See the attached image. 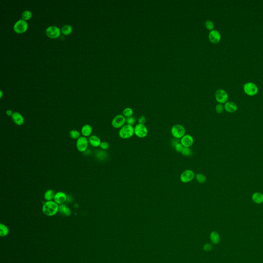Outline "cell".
<instances>
[{
  "mask_svg": "<svg viewBox=\"0 0 263 263\" xmlns=\"http://www.w3.org/2000/svg\"><path fill=\"white\" fill-rule=\"evenodd\" d=\"M59 205L53 200L46 201L43 204L42 211L44 214L48 216H54L59 211Z\"/></svg>",
  "mask_w": 263,
  "mask_h": 263,
  "instance_id": "cell-1",
  "label": "cell"
},
{
  "mask_svg": "<svg viewBox=\"0 0 263 263\" xmlns=\"http://www.w3.org/2000/svg\"><path fill=\"white\" fill-rule=\"evenodd\" d=\"M134 135V127L126 124L119 130V136L121 139H128Z\"/></svg>",
  "mask_w": 263,
  "mask_h": 263,
  "instance_id": "cell-2",
  "label": "cell"
},
{
  "mask_svg": "<svg viewBox=\"0 0 263 263\" xmlns=\"http://www.w3.org/2000/svg\"><path fill=\"white\" fill-rule=\"evenodd\" d=\"M171 133L174 138L180 139L186 135V130L182 125L176 124L172 126Z\"/></svg>",
  "mask_w": 263,
  "mask_h": 263,
  "instance_id": "cell-3",
  "label": "cell"
},
{
  "mask_svg": "<svg viewBox=\"0 0 263 263\" xmlns=\"http://www.w3.org/2000/svg\"><path fill=\"white\" fill-rule=\"evenodd\" d=\"M28 27V25L27 22L24 20L21 19L16 22L13 26V30L16 34H22L25 33Z\"/></svg>",
  "mask_w": 263,
  "mask_h": 263,
  "instance_id": "cell-4",
  "label": "cell"
},
{
  "mask_svg": "<svg viewBox=\"0 0 263 263\" xmlns=\"http://www.w3.org/2000/svg\"><path fill=\"white\" fill-rule=\"evenodd\" d=\"M46 34L49 38L55 39L60 36L61 34V29L56 26H50L47 27L45 31Z\"/></svg>",
  "mask_w": 263,
  "mask_h": 263,
  "instance_id": "cell-5",
  "label": "cell"
},
{
  "mask_svg": "<svg viewBox=\"0 0 263 263\" xmlns=\"http://www.w3.org/2000/svg\"><path fill=\"white\" fill-rule=\"evenodd\" d=\"M134 134L140 138H144L148 134V128L144 124H136L134 126Z\"/></svg>",
  "mask_w": 263,
  "mask_h": 263,
  "instance_id": "cell-6",
  "label": "cell"
},
{
  "mask_svg": "<svg viewBox=\"0 0 263 263\" xmlns=\"http://www.w3.org/2000/svg\"><path fill=\"white\" fill-rule=\"evenodd\" d=\"M244 90L247 95L253 96L258 94L259 88L255 83L253 82H247L244 85Z\"/></svg>",
  "mask_w": 263,
  "mask_h": 263,
  "instance_id": "cell-7",
  "label": "cell"
},
{
  "mask_svg": "<svg viewBox=\"0 0 263 263\" xmlns=\"http://www.w3.org/2000/svg\"><path fill=\"white\" fill-rule=\"evenodd\" d=\"M194 172L191 170L188 169L182 172L180 175V180L182 183H189L195 178Z\"/></svg>",
  "mask_w": 263,
  "mask_h": 263,
  "instance_id": "cell-8",
  "label": "cell"
},
{
  "mask_svg": "<svg viewBox=\"0 0 263 263\" xmlns=\"http://www.w3.org/2000/svg\"><path fill=\"white\" fill-rule=\"evenodd\" d=\"M126 124V118L121 114H118L114 118L112 121V126L115 129L123 128Z\"/></svg>",
  "mask_w": 263,
  "mask_h": 263,
  "instance_id": "cell-9",
  "label": "cell"
},
{
  "mask_svg": "<svg viewBox=\"0 0 263 263\" xmlns=\"http://www.w3.org/2000/svg\"><path fill=\"white\" fill-rule=\"evenodd\" d=\"M88 143V140L87 139V137L81 136L77 140L76 147L79 151L84 152L87 150Z\"/></svg>",
  "mask_w": 263,
  "mask_h": 263,
  "instance_id": "cell-10",
  "label": "cell"
},
{
  "mask_svg": "<svg viewBox=\"0 0 263 263\" xmlns=\"http://www.w3.org/2000/svg\"><path fill=\"white\" fill-rule=\"evenodd\" d=\"M215 97L216 101L219 103L223 104L227 102L228 99V95L225 90L223 89H218L215 93Z\"/></svg>",
  "mask_w": 263,
  "mask_h": 263,
  "instance_id": "cell-11",
  "label": "cell"
},
{
  "mask_svg": "<svg viewBox=\"0 0 263 263\" xmlns=\"http://www.w3.org/2000/svg\"><path fill=\"white\" fill-rule=\"evenodd\" d=\"M180 143L185 148H191L194 143V138L190 134H186L180 139Z\"/></svg>",
  "mask_w": 263,
  "mask_h": 263,
  "instance_id": "cell-12",
  "label": "cell"
},
{
  "mask_svg": "<svg viewBox=\"0 0 263 263\" xmlns=\"http://www.w3.org/2000/svg\"><path fill=\"white\" fill-rule=\"evenodd\" d=\"M208 37L210 41L213 44L218 43L221 39V35L220 32L215 29L210 31Z\"/></svg>",
  "mask_w": 263,
  "mask_h": 263,
  "instance_id": "cell-13",
  "label": "cell"
},
{
  "mask_svg": "<svg viewBox=\"0 0 263 263\" xmlns=\"http://www.w3.org/2000/svg\"><path fill=\"white\" fill-rule=\"evenodd\" d=\"M67 199V197L66 194L63 192H58L57 193H56L54 198L55 202L59 205L64 204L65 202H66Z\"/></svg>",
  "mask_w": 263,
  "mask_h": 263,
  "instance_id": "cell-14",
  "label": "cell"
},
{
  "mask_svg": "<svg viewBox=\"0 0 263 263\" xmlns=\"http://www.w3.org/2000/svg\"><path fill=\"white\" fill-rule=\"evenodd\" d=\"M11 118L15 124L17 126H20L23 124L24 123V119L23 116L18 112L13 113V115L11 116Z\"/></svg>",
  "mask_w": 263,
  "mask_h": 263,
  "instance_id": "cell-15",
  "label": "cell"
},
{
  "mask_svg": "<svg viewBox=\"0 0 263 263\" xmlns=\"http://www.w3.org/2000/svg\"><path fill=\"white\" fill-rule=\"evenodd\" d=\"M224 108L227 112L233 113L238 110V105L233 101H227L225 103Z\"/></svg>",
  "mask_w": 263,
  "mask_h": 263,
  "instance_id": "cell-16",
  "label": "cell"
},
{
  "mask_svg": "<svg viewBox=\"0 0 263 263\" xmlns=\"http://www.w3.org/2000/svg\"><path fill=\"white\" fill-rule=\"evenodd\" d=\"M88 143L94 148H98L100 146L101 141L100 139L97 136L92 135L88 138Z\"/></svg>",
  "mask_w": 263,
  "mask_h": 263,
  "instance_id": "cell-17",
  "label": "cell"
},
{
  "mask_svg": "<svg viewBox=\"0 0 263 263\" xmlns=\"http://www.w3.org/2000/svg\"><path fill=\"white\" fill-rule=\"evenodd\" d=\"M81 133L83 137H90L92 133V126L90 124H85L81 129Z\"/></svg>",
  "mask_w": 263,
  "mask_h": 263,
  "instance_id": "cell-18",
  "label": "cell"
},
{
  "mask_svg": "<svg viewBox=\"0 0 263 263\" xmlns=\"http://www.w3.org/2000/svg\"><path fill=\"white\" fill-rule=\"evenodd\" d=\"M59 211L61 214L63 215L64 216H69L72 213V211L70 210V209L65 204H62V205H59Z\"/></svg>",
  "mask_w": 263,
  "mask_h": 263,
  "instance_id": "cell-19",
  "label": "cell"
},
{
  "mask_svg": "<svg viewBox=\"0 0 263 263\" xmlns=\"http://www.w3.org/2000/svg\"><path fill=\"white\" fill-rule=\"evenodd\" d=\"M252 200L257 204L263 202V194L260 192H256L252 196Z\"/></svg>",
  "mask_w": 263,
  "mask_h": 263,
  "instance_id": "cell-20",
  "label": "cell"
},
{
  "mask_svg": "<svg viewBox=\"0 0 263 263\" xmlns=\"http://www.w3.org/2000/svg\"><path fill=\"white\" fill-rule=\"evenodd\" d=\"M56 193H55L54 191L52 190H48L45 192L44 198L46 201H51L54 199Z\"/></svg>",
  "mask_w": 263,
  "mask_h": 263,
  "instance_id": "cell-21",
  "label": "cell"
},
{
  "mask_svg": "<svg viewBox=\"0 0 263 263\" xmlns=\"http://www.w3.org/2000/svg\"><path fill=\"white\" fill-rule=\"evenodd\" d=\"M210 240L214 244H217L219 243L220 240V235L216 231H213L210 234Z\"/></svg>",
  "mask_w": 263,
  "mask_h": 263,
  "instance_id": "cell-22",
  "label": "cell"
},
{
  "mask_svg": "<svg viewBox=\"0 0 263 263\" xmlns=\"http://www.w3.org/2000/svg\"><path fill=\"white\" fill-rule=\"evenodd\" d=\"M72 27L69 25H65L63 26L62 29H61L62 34L65 36H68L69 34H70L72 32Z\"/></svg>",
  "mask_w": 263,
  "mask_h": 263,
  "instance_id": "cell-23",
  "label": "cell"
},
{
  "mask_svg": "<svg viewBox=\"0 0 263 263\" xmlns=\"http://www.w3.org/2000/svg\"><path fill=\"white\" fill-rule=\"evenodd\" d=\"M9 231V229L8 228L7 226H6L3 223L0 224V235L2 237H4V236L7 235Z\"/></svg>",
  "mask_w": 263,
  "mask_h": 263,
  "instance_id": "cell-24",
  "label": "cell"
},
{
  "mask_svg": "<svg viewBox=\"0 0 263 263\" xmlns=\"http://www.w3.org/2000/svg\"><path fill=\"white\" fill-rule=\"evenodd\" d=\"M195 179L197 182L199 184H204L206 182V177L202 173H197L195 175Z\"/></svg>",
  "mask_w": 263,
  "mask_h": 263,
  "instance_id": "cell-25",
  "label": "cell"
},
{
  "mask_svg": "<svg viewBox=\"0 0 263 263\" xmlns=\"http://www.w3.org/2000/svg\"><path fill=\"white\" fill-rule=\"evenodd\" d=\"M21 16H22V20L26 21L30 20L32 18L33 14L31 11L25 10L22 13Z\"/></svg>",
  "mask_w": 263,
  "mask_h": 263,
  "instance_id": "cell-26",
  "label": "cell"
},
{
  "mask_svg": "<svg viewBox=\"0 0 263 263\" xmlns=\"http://www.w3.org/2000/svg\"><path fill=\"white\" fill-rule=\"evenodd\" d=\"M133 110L131 108H124L123 112V115L126 118L129 117L130 116H133Z\"/></svg>",
  "mask_w": 263,
  "mask_h": 263,
  "instance_id": "cell-27",
  "label": "cell"
},
{
  "mask_svg": "<svg viewBox=\"0 0 263 263\" xmlns=\"http://www.w3.org/2000/svg\"><path fill=\"white\" fill-rule=\"evenodd\" d=\"M193 151L191 150L190 148H185L184 147V149L182 152L181 154L183 156H186V157H190L193 155Z\"/></svg>",
  "mask_w": 263,
  "mask_h": 263,
  "instance_id": "cell-28",
  "label": "cell"
},
{
  "mask_svg": "<svg viewBox=\"0 0 263 263\" xmlns=\"http://www.w3.org/2000/svg\"><path fill=\"white\" fill-rule=\"evenodd\" d=\"M70 137L73 139H77V140L80 136V133L77 130H72L69 133Z\"/></svg>",
  "mask_w": 263,
  "mask_h": 263,
  "instance_id": "cell-29",
  "label": "cell"
},
{
  "mask_svg": "<svg viewBox=\"0 0 263 263\" xmlns=\"http://www.w3.org/2000/svg\"><path fill=\"white\" fill-rule=\"evenodd\" d=\"M205 26L206 28L209 31H212L214 28V23L211 20H208L205 21Z\"/></svg>",
  "mask_w": 263,
  "mask_h": 263,
  "instance_id": "cell-30",
  "label": "cell"
},
{
  "mask_svg": "<svg viewBox=\"0 0 263 263\" xmlns=\"http://www.w3.org/2000/svg\"><path fill=\"white\" fill-rule=\"evenodd\" d=\"M96 156L98 158H99L100 160H105L108 157V154L106 152L104 151H99L96 154Z\"/></svg>",
  "mask_w": 263,
  "mask_h": 263,
  "instance_id": "cell-31",
  "label": "cell"
},
{
  "mask_svg": "<svg viewBox=\"0 0 263 263\" xmlns=\"http://www.w3.org/2000/svg\"><path fill=\"white\" fill-rule=\"evenodd\" d=\"M135 123L136 118L135 117H134L133 116L126 118V124H129V125H130L132 126H133L135 124Z\"/></svg>",
  "mask_w": 263,
  "mask_h": 263,
  "instance_id": "cell-32",
  "label": "cell"
},
{
  "mask_svg": "<svg viewBox=\"0 0 263 263\" xmlns=\"http://www.w3.org/2000/svg\"><path fill=\"white\" fill-rule=\"evenodd\" d=\"M173 148L175 149V150L176 151L181 153L182 152V150L184 149V146L180 143V141H179V143H177L176 144H175V146H173Z\"/></svg>",
  "mask_w": 263,
  "mask_h": 263,
  "instance_id": "cell-33",
  "label": "cell"
},
{
  "mask_svg": "<svg viewBox=\"0 0 263 263\" xmlns=\"http://www.w3.org/2000/svg\"><path fill=\"white\" fill-rule=\"evenodd\" d=\"M224 110H225V108H224V106L223 105V104L218 103L216 105V107H215V111H216L217 113H222L223 112Z\"/></svg>",
  "mask_w": 263,
  "mask_h": 263,
  "instance_id": "cell-34",
  "label": "cell"
},
{
  "mask_svg": "<svg viewBox=\"0 0 263 263\" xmlns=\"http://www.w3.org/2000/svg\"><path fill=\"white\" fill-rule=\"evenodd\" d=\"M100 147L103 150H106L108 149V148L110 147V145L108 144V143H107V142H105V141H103V142H101V144H100Z\"/></svg>",
  "mask_w": 263,
  "mask_h": 263,
  "instance_id": "cell-35",
  "label": "cell"
},
{
  "mask_svg": "<svg viewBox=\"0 0 263 263\" xmlns=\"http://www.w3.org/2000/svg\"><path fill=\"white\" fill-rule=\"evenodd\" d=\"M138 124H144L146 123V118L144 116H140L138 119Z\"/></svg>",
  "mask_w": 263,
  "mask_h": 263,
  "instance_id": "cell-36",
  "label": "cell"
},
{
  "mask_svg": "<svg viewBox=\"0 0 263 263\" xmlns=\"http://www.w3.org/2000/svg\"><path fill=\"white\" fill-rule=\"evenodd\" d=\"M212 249V246L210 244H206L204 247V250L205 251H210Z\"/></svg>",
  "mask_w": 263,
  "mask_h": 263,
  "instance_id": "cell-37",
  "label": "cell"
},
{
  "mask_svg": "<svg viewBox=\"0 0 263 263\" xmlns=\"http://www.w3.org/2000/svg\"><path fill=\"white\" fill-rule=\"evenodd\" d=\"M6 114L8 116H11L13 115V112H12V111L10 110H8L7 111H6Z\"/></svg>",
  "mask_w": 263,
  "mask_h": 263,
  "instance_id": "cell-38",
  "label": "cell"
},
{
  "mask_svg": "<svg viewBox=\"0 0 263 263\" xmlns=\"http://www.w3.org/2000/svg\"><path fill=\"white\" fill-rule=\"evenodd\" d=\"M2 96H3V92L2 90H0V98H2Z\"/></svg>",
  "mask_w": 263,
  "mask_h": 263,
  "instance_id": "cell-39",
  "label": "cell"
}]
</instances>
